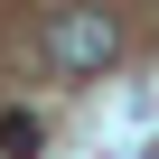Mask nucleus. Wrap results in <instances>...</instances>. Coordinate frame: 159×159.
I'll return each instance as SVG.
<instances>
[{
    "mask_svg": "<svg viewBox=\"0 0 159 159\" xmlns=\"http://www.w3.org/2000/svg\"><path fill=\"white\" fill-rule=\"evenodd\" d=\"M47 66L56 75H103V66H122V19L112 10H56V28H47Z\"/></svg>",
    "mask_w": 159,
    "mask_h": 159,
    "instance_id": "1",
    "label": "nucleus"
},
{
    "mask_svg": "<svg viewBox=\"0 0 159 159\" xmlns=\"http://www.w3.org/2000/svg\"><path fill=\"white\" fill-rule=\"evenodd\" d=\"M0 150H10V159H28V150H38V122H28V112H10V122H0Z\"/></svg>",
    "mask_w": 159,
    "mask_h": 159,
    "instance_id": "2",
    "label": "nucleus"
}]
</instances>
